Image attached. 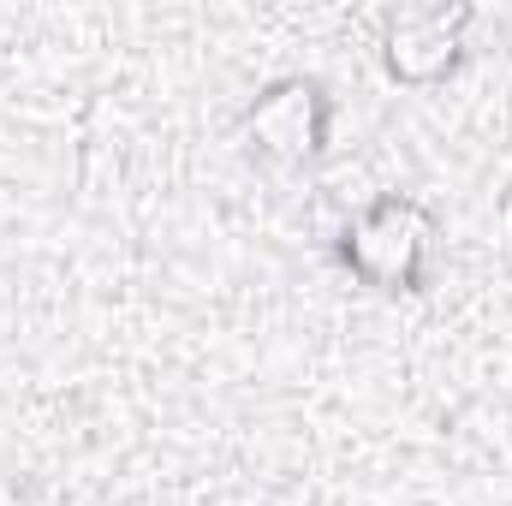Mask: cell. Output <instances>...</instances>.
<instances>
[{
    "label": "cell",
    "instance_id": "6da1fadb",
    "mask_svg": "<svg viewBox=\"0 0 512 506\" xmlns=\"http://www.w3.org/2000/svg\"><path fill=\"white\" fill-rule=\"evenodd\" d=\"M435 245H441L435 209L417 203L411 191H382L334 233V262L382 298H411L435 274Z\"/></svg>",
    "mask_w": 512,
    "mask_h": 506
},
{
    "label": "cell",
    "instance_id": "3957f363",
    "mask_svg": "<svg viewBox=\"0 0 512 506\" xmlns=\"http://www.w3.org/2000/svg\"><path fill=\"white\" fill-rule=\"evenodd\" d=\"M471 24H477V6H465V0H453V6H387L382 24H376L382 72L405 90L447 84L471 54Z\"/></svg>",
    "mask_w": 512,
    "mask_h": 506
},
{
    "label": "cell",
    "instance_id": "7a4b0ae2",
    "mask_svg": "<svg viewBox=\"0 0 512 506\" xmlns=\"http://www.w3.org/2000/svg\"><path fill=\"white\" fill-rule=\"evenodd\" d=\"M334 90L310 72H280L239 108V143L274 173H310L334 149Z\"/></svg>",
    "mask_w": 512,
    "mask_h": 506
}]
</instances>
